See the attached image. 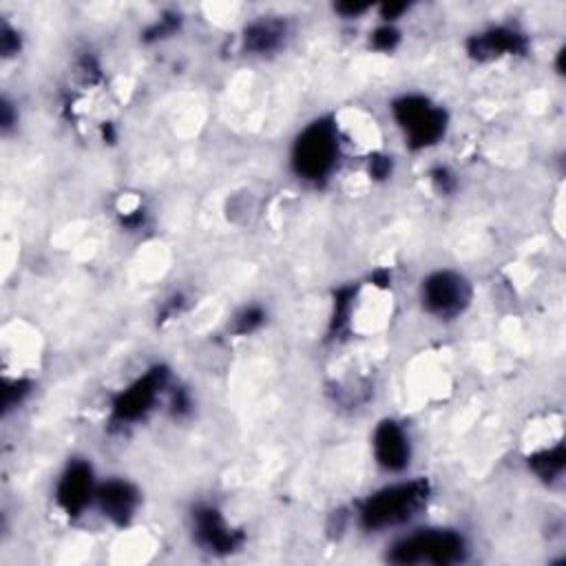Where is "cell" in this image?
<instances>
[{
  "mask_svg": "<svg viewBox=\"0 0 566 566\" xmlns=\"http://www.w3.org/2000/svg\"><path fill=\"white\" fill-rule=\"evenodd\" d=\"M429 497L431 484L427 478H411L380 486L360 502L358 524L367 533L402 526L427 506Z\"/></svg>",
  "mask_w": 566,
  "mask_h": 566,
  "instance_id": "6da1fadb",
  "label": "cell"
},
{
  "mask_svg": "<svg viewBox=\"0 0 566 566\" xmlns=\"http://www.w3.org/2000/svg\"><path fill=\"white\" fill-rule=\"evenodd\" d=\"M345 135L334 117H316L294 139L290 164L298 179L310 184L327 181L338 168Z\"/></svg>",
  "mask_w": 566,
  "mask_h": 566,
  "instance_id": "7a4b0ae2",
  "label": "cell"
},
{
  "mask_svg": "<svg viewBox=\"0 0 566 566\" xmlns=\"http://www.w3.org/2000/svg\"><path fill=\"white\" fill-rule=\"evenodd\" d=\"M469 553L467 539L455 528H418L398 537L387 548V559L394 564H433L449 566L464 562Z\"/></svg>",
  "mask_w": 566,
  "mask_h": 566,
  "instance_id": "3957f363",
  "label": "cell"
},
{
  "mask_svg": "<svg viewBox=\"0 0 566 566\" xmlns=\"http://www.w3.org/2000/svg\"><path fill=\"white\" fill-rule=\"evenodd\" d=\"M389 108L407 148L411 150H427L447 135L449 115L444 106L422 93H405L396 97Z\"/></svg>",
  "mask_w": 566,
  "mask_h": 566,
  "instance_id": "277c9868",
  "label": "cell"
},
{
  "mask_svg": "<svg viewBox=\"0 0 566 566\" xmlns=\"http://www.w3.org/2000/svg\"><path fill=\"white\" fill-rule=\"evenodd\" d=\"M170 389V369L166 365H153L111 400V422L117 427H130L144 420L155 405Z\"/></svg>",
  "mask_w": 566,
  "mask_h": 566,
  "instance_id": "5b68a950",
  "label": "cell"
},
{
  "mask_svg": "<svg viewBox=\"0 0 566 566\" xmlns=\"http://www.w3.org/2000/svg\"><path fill=\"white\" fill-rule=\"evenodd\" d=\"M469 281L453 270H436L420 283V303L427 314L447 321L458 318L471 303Z\"/></svg>",
  "mask_w": 566,
  "mask_h": 566,
  "instance_id": "8992f818",
  "label": "cell"
},
{
  "mask_svg": "<svg viewBox=\"0 0 566 566\" xmlns=\"http://www.w3.org/2000/svg\"><path fill=\"white\" fill-rule=\"evenodd\" d=\"M97 484L99 482L95 480L91 462L84 458H73L55 480L53 500L66 517H80L95 504Z\"/></svg>",
  "mask_w": 566,
  "mask_h": 566,
  "instance_id": "52a82bcc",
  "label": "cell"
},
{
  "mask_svg": "<svg viewBox=\"0 0 566 566\" xmlns=\"http://www.w3.org/2000/svg\"><path fill=\"white\" fill-rule=\"evenodd\" d=\"M192 542L212 555H230L241 548L245 535L212 504H199L190 513Z\"/></svg>",
  "mask_w": 566,
  "mask_h": 566,
  "instance_id": "ba28073f",
  "label": "cell"
},
{
  "mask_svg": "<svg viewBox=\"0 0 566 566\" xmlns=\"http://www.w3.org/2000/svg\"><path fill=\"white\" fill-rule=\"evenodd\" d=\"M371 453L382 471H405L411 462V438L407 427L394 418L380 420L371 433Z\"/></svg>",
  "mask_w": 566,
  "mask_h": 566,
  "instance_id": "9c48e42d",
  "label": "cell"
},
{
  "mask_svg": "<svg viewBox=\"0 0 566 566\" xmlns=\"http://www.w3.org/2000/svg\"><path fill=\"white\" fill-rule=\"evenodd\" d=\"M139 491L124 478H108L97 484L95 506L115 526H126L139 509Z\"/></svg>",
  "mask_w": 566,
  "mask_h": 566,
  "instance_id": "30bf717a",
  "label": "cell"
},
{
  "mask_svg": "<svg viewBox=\"0 0 566 566\" xmlns=\"http://www.w3.org/2000/svg\"><path fill=\"white\" fill-rule=\"evenodd\" d=\"M524 49H526V35L504 24L478 31L467 40V53L478 62L520 55Z\"/></svg>",
  "mask_w": 566,
  "mask_h": 566,
  "instance_id": "8fae6325",
  "label": "cell"
},
{
  "mask_svg": "<svg viewBox=\"0 0 566 566\" xmlns=\"http://www.w3.org/2000/svg\"><path fill=\"white\" fill-rule=\"evenodd\" d=\"M285 35H287V27L283 20L259 18V20H252L250 24H245L241 40H243V49L248 53L265 55V53L281 49Z\"/></svg>",
  "mask_w": 566,
  "mask_h": 566,
  "instance_id": "7c38bea8",
  "label": "cell"
},
{
  "mask_svg": "<svg viewBox=\"0 0 566 566\" xmlns=\"http://www.w3.org/2000/svg\"><path fill=\"white\" fill-rule=\"evenodd\" d=\"M528 467L544 482L557 480L564 471V447H562V442H555L553 447H544V449L531 453L528 455Z\"/></svg>",
  "mask_w": 566,
  "mask_h": 566,
  "instance_id": "4fadbf2b",
  "label": "cell"
},
{
  "mask_svg": "<svg viewBox=\"0 0 566 566\" xmlns=\"http://www.w3.org/2000/svg\"><path fill=\"white\" fill-rule=\"evenodd\" d=\"M263 323H265V310L261 305H248L234 316L232 332L239 336H248V334L256 332Z\"/></svg>",
  "mask_w": 566,
  "mask_h": 566,
  "instance_id": "5bb4252c",
  "label": "cell"
},
{
  "mask_svg": "<svg viewBox=\"0 0 566 566\" xmlns=\"http://www.w3.org/2000/svg\"><path fill=\"white\" fill-rule=\"evenodd\" d=\"M398 44H400V31L396 29V24L382 22V24H378V27L371 31V35H369V46H371L374 51H380V53H389V51H394Z\"/></svg>",
  "mask_w": 566,
  "mask_h": 566,
  "instance_id": "9a60e30c",
  "label": "cell"
},
{
  "mask_svg": "<svg viewBox=\"0 0 566 566\" xmlns=\"http://www.w3.org/2000/svg\"><path fill=\"white\" fill-rule=\"evenodd\" d=\"M179 13H164L159 20H155L146 31H144V40H164L168 35H172L179 29Z\"/></svg>",
  "mask_w": 566,
  "mask_h": 566,
  "instance_id": "2e32d148",
  "label": "cell"
},
{
  "mask_svg": "<svg viewBox=\"0 0 566 566\" xmlns=\"http://www.w3.org/2000/svg\"><path fill=\"white\" fill-rule=\"evenodd\" d=\"M31 391V382L24 380V378H11V380H4V411L18 407Z\"/></svg>",
  "mask_w": 566,
  "mask_h": 566,
  "instance_id": "e0dca14e",
  "label": "cell"
},
{
  "mask_svg": "<svg viewBox=\"0 0 566 566\" xmlns=\"http://www.w3.org/2000/svg\"><path fill=\"white\" fill-rule=\"evenodd\" d=\"M429 181L440 195H451L458 188V177L449 166H433L429 170Z\"/></svg>",
  "mask_w": 566,
  "mask_h": 566,
  "instance_id": "ac0fdd59",
  "label": "cell"
},
{
  "mask_svg": "<svg viewBox=\"0 0 566 566\" xmlns=\"http://www.w3.org/2000/svg\"><path fill=\"white\" fill-rule=\"evenodd\" d=\"M0 51L4 57H11L20 51V33L7 20H2V27H0Z\"/></svg>",
  "mask_w": 566,
  "mask_h": 566,
  "instance_id": "d6986e66",
  "label": "cell"
},
{
  "mask_svg": "<svg viewBox=\"0 0 566 566\" xmlns=\"http://www.w3.org/2000/svg\"><path fill=\"white\" fill-rule=\"evenodd\" d=\"M367 172L374 179H387L391 175V157L382 153H371L367 157Z\"/></svg>",
  "mask_w": 566,
  "mask_h": 566,
  "instance_id": "ffe728a7",
  "label": "cell"
},
{
  "mask_svg": "<svg viewBox=\"0 0 566 566\" xmlns=\"http://www.w3.org/2000/svg\"><path fill=\"white\" fill-rule=\"evenodd\" d=\"M371 7L369 4H352V2H343V4H334V11H338L343 18H358L363 13H367Z\"/></svg>",
  "mask_w": 566,
  "mask_h": 566,
  "instance_id": "44dd1931",
  "label": "cell"
}]
</instances>
